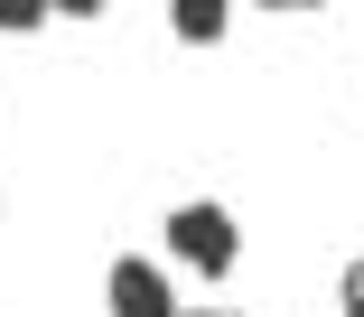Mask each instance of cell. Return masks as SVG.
Instances as JSON below:
<instances>
[{
    "mask_svg": "<svg viewBox=\"0 0 364 317\" xmlns=\"http://www.w3.org/2000/svg\"><path fill=\"white\" fill-rule=\"evenodd\" d=\"M47 19H56V0H0V28H10V38H28Z\"/></svg>",
    "mask_w": 364,
    "mask_h": 317,
    "instance_id": "4",
    "label": "cell"
},
{
    "mask_svg": "<svg viewBox=\"0 0 364 317\" xmlns=\"http://www.w3.org/2000/svg\"><path fill=\"white\" fill-rule=\"evenodd\" d=\"M225 10H234V0H168V19H178L187 47H215V38H225Z\"/></svg>",
    "mask_w": 364,
    "mask_h": 317,
    "instance_id": "3",
    "label": "cell"
},
{
    "mask_svg": "<svg viewBox=\"0 0 364 317\" xmlns=\"http://www.w3.org/2000/svg\"><path fill=\"white\" fill-rule=\"evenodd\" d=\"M168 252H178L187 271H205V280H225V271H234V252H243V233H234V215L215 205V196H196V205H178V215H168Z\"/></svg>",
    "mask_w": 364,
    "mask_h": 317,
    "instance_id": "1",
    "label": "cell"
},
{
    "mask_svg": "<svg viewBox=\"0 0 364 317\" xmlns=\"http://www.w3.org/2000/svg\"><path fill=\"white\" fill-rule=\"evenodd\" d=\"M103 289H112V317H178V299H168V280H159L150 262H140V252H122Z\"/></svg>",
    "mask_w": 364,
    "mask_h": 317,
    "instance_id": "2",
    "label": "cell"
},
{
    "mask_svg": "<svg viewBox=\"0 0 364 317\" xmlns=\"http://www.w3.org/2000/svg\"><path fill=\"white\" fill-rule=\"evenodd\" d=\"M56 10H65V19H94V10H103V0H56Z\"/></svg>",
    "mask_w": 364,
    "mask_h": 317,
    "instance_id": "6",
    "label": "cell"
},
{
    "mask_svg": "<svg viewBox=\"0 0 364 317\" xmlns=\"http://www.w3.org/2000/svg\"><path fill=\"white\" fill-rule=\"evenodd\" d=\"M262 10H318V0H262Z\"/></svg>",
    "mask_w": 364,
    "mask_h": 317,
    "instance_id": "7",
    "label": "cell"
},
{
    "mask_svg": "<svg viewBox=\"0 0 364 317\" xmlns=\"http://www.w3.org/2000/svg\"><path fill=\"white\" fill-rule=\"evenodd\" d=\"M178 317H234V308H178Z\"/></svg>",
    "mask_w": 364,
    "mask_h": 317,
    "instance_id": "8",
    "label": "cell"
},
{
    "mask_svg": "<svg viewBox=\"0 0 364 317\" xmlns=\"http://www.w3.org/2000/svg\"><path fill=\"white\" fill-rule=\"evenodd\" d=\"M346 317H364V262H346Z\"/></svg>",
    "mask_w": 364,
    "mask_h": 317,
    "instance_id": "5",
    "label": "cell"
}]
</instances>
